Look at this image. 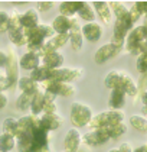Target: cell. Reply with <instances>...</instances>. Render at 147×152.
Listing matches in <instances>:
<instances>
[{"label":"cell","mask_w":147,"mask_h":152,"mask_svg":"<svg viewBox=\"0 0 147 152\" xmlns=\"http://www.w3.org/2000/svg\"><path fill=\"white\" fill-rule=\"evenodd\" d=\"M14 138L19 152H41L49 146V132L38 125V116L32 113L17 119V132Z\"/></svg>","instance_id":"6da1fadb"},{"label":"cell","mask_w":147,"mask_h":152,"mask_svg":"<svg viewBox=\"0 0 147 152\" xmlns=\"http://www.w3.org/2000/svg\"><path fill=\"white\" fill-rule=\"evenodd\" d=\"M26 35V49L28 52H35L39 55L46 39L55 35L52 26L49 23H39L32 29H25Z\"/></svg>","instance_id":"7a4b0ae2"},{"label":"cell","mask_w":147,"mask_h":152,"mask_svg":"<svg viewBox=\"0 0 147 152\" xmlns=\"http://www.w3.org/2000/svg\"><path fill=\"white\" fill-rule=\"evenodd\" d=\"M125 52L131 55H140L147 52V25H138L134 26L124 41Z\"/></svg>","instance_id":"3957f363"},{"label":"cell","mask_w":147,"mask_h":152,"mask_svg":"<svg viewBox=\"0 0 147 152\" xmlns=\"http://www.w3.org/2000/svg\"><path fill=\"white\" fill-rule=\"evenodd\" d=\"M124 122V112L123 110H105L101 113L94 115L91 122L88 123L90 129H97V128H108L111 125Z\"/></svg>","instance_id":"277c9868"},{"label":"cell","mask_w":147,"mask_h":152,"mask_svg":"<svg viewBox=\"0 0 147 152\" xmlns=\"http://www.w3.org/2000/svg\"><path fill=\"white\" fill-rule=\"evenodd\" d=\"M92 116H94L92 109L88 104L81 102H74L71 104V123L74 125V128L78 129L88 126Z\"/></svg>","instance_id":"5b68a950"},{"label":"cell","mask_w":147,"mask_h":152,"mask_svg":"<svg viewBox=\"0 0 147 152\" xmlns=\"http://www.w3.org/2000/svg\"><path fill=\"white\" fill-rule=\"evenodd\" d=\"M6 55H7V62H6V67H4V74H6V78H7L9 88H13L19 80V58H17L16 51L13 48L7 49Z\"/></svg>","instance_id":"8992f818"},{"label":"cell","mask_w":147,"mask_h":152,"mask_svg":"<svg viewBox=\"0 0 147 152\" xmlns=\"http://www.w3.org/2000/svg\"><path fill=\"white\" fill-rule=\"evenodd\" d=\"M41 87L49 91V93L55 94V96H64V97H71L77 93V88L74 84L65 81H56V80H48V81L41 83Z\"/></svg>","instance_id":"52a82bcc"},{"label":"cell","mask_w":147,"mask_h":152,"mask_svg":"<svg viewBox=\"0 0 147 152\" xmlns=\"http://www.w3.org/2000/svg\"><path fill=\"white\" fill-rule=\"evenodd\" d=\"M123 49H124V44H115V42L104 44L102 47H100L95 51L94 61H95L97 64H104V62H107L108 59L117 57Z\"/></svg>","instance_id":"ba28073f"},{"label":"cell","mask_w":147,"mask_h":152,"mask_svg":"<svg viewBox=\"0 0 147 152\" xmlns=\"http://www.w3.org/2000/svg\"><path fill=\"white\" fill-rule=\"evenodd\" d=\"M84 70L82 68H74V67H61L56 70H51V80H56V81H65L72 83L78 80L82 75Z\"/></svg>","instance_id":"9c48e42d"},{"label":"cell","mask_w":147,"mask_h":152,"mask_svg":"<svg viewBox=\"0 0 147 152\" xmlns=\"http://www.w3.org/2000/svg\"><path fill=\"white\" fill-rule=\"evenodd\" d=\"M81 140L87 146H100V145L107 143L110 140V138H108L107 132L104 130V128H97V129H91L85 135H82Z\"/></svg>","instance_id":"30bf717a"},{"label":"cell","mask_w":147,"mask_h":152,"mask_svg":"<svg viewBox=\"0 0 147 152\" xmlns=\"http://www.w3.org/2000/svg\"><path fill=\"white\" fill-rule=\"evenodd\" d=\"M62 122H64V119L58 112L56 113H41L38 116V125L49 133L61 128Z\"/></svg>","instance_id":"8fae6325"},{"label":"cell","mask_w":147,"mask_h":152,"mask_svg":"<svg viewBox=\"0 0 147 152\" xmlns=\"http://www.w3.org/2000/svg\"><path fill=\"white\" fill-rule=\"evenodd\" d=\"M69 41V35L68 34H55L52 38L46 39L43 47L39 52V57L45 55L48 52H54V51H59L62 47L67 45V42Z\"/></svg>","instance_id":"7c38bea8"},{"label":"cell","mask_w":147,"mask_h":152,"mask_svg":"<svg viewBox=\"0 0 147 152\" xmlns=\"http://www.w3.org/2000/svg\"><path fill=\"white\" fill-rule=\"evenodd\" d=\"M134 26L130 22V18L127 19H115L113 25V36L115 44H124L127 34L133 29Z\"/></svg>","instance_id":"4fadbf2b"},{"label":"cell","mask_w":147,"mask_h":152,"mask_svg":"<svg viewBox=\"0 0 147 152\" xmlns=\"http://www.w3.org/2000/svg\"><path fill=\"white\" fill-rule=\"evenodd\" d=\"M81 32H82L84 39H87L90 42H97L102 38L104 29H102V25L100 22L94 20V22H87L85 25H82Z\"/></svg>","instance_id":"5bb4252c"},{"label":"cell","mask_w":147,"mask_h":152,"mask_svg":"<svg viewBox=\"0 0 147 152\" xmlns=\"http://www.w3.org/2000/svg\"><path fill=\"white\" fill-rule=\"evenodd\" d=\"M69 35V44H71V48L74 51H81L82 49V45H84V36H82V32H81V25H79L78 19L74 16L72 18V26L68 32Z\"/></svg>","instance_id":"9a60e30c"},{"label":"cell","mask_w":147,"mask_h":152,"mask_svg":"<svg viewBox=\"0 0 147 152\" xmlns=\"http://www.w3.org/2000/svg\"><path fill=\"white\" fill-rule=\"evenodd\" d=\"M81 133L77 128L69 129L68 132L65 133V138H64V151L65 152H77L78 148L81 146L82 140H81Z\"/></svg>","instance_id":"2e32d148"},{"label":"cell","mask_w":147,"mask_h":152,"mask_svg":"<svg viewBox=\"0 0 147 152\" xmlns=\"http://www.w3.org/2000/svg\"><path fill=\"white\" fill-rule=\"evenodd\" d=\"M117 88H121L125 93V96H131L134 100H137V83L134 81V78L128 72L121 71L120 81H118V87Z\"/></svg>","instance_id":"e0dca14e"},{"label":"cell","mask_w":147,"mask_h":152,"mask_svg":"<svg viewBox=\"0 0 147 152\" xmlns=\"http://www.w3.org/2000/svg\"><path fill=\"white\" fill-rule=\"evenodd\" d=\"M64 61H65V55L59 51L48 52L41 57V64L49 70H56V68L64 67Z\"/></svg>","instance_id":"ac0fdd59"},{"label":"cell","mask_w":147,"mask_h":152,"mask_svg":"<svg viewBox=\"0 0 147 152\" xmlns=\"http://www.w3.org/2000/svg\"><path fill=\"white\" fill-rule=\"evenodd\" d=\"M91 6H92L95 15L100 18V20H101L102 23L104 25L111 23L113 13H111V9H110V6H108V1H100V0H97V1H92Z\"/></svg>","instance_id":"d6986e66"},{"label":"cell","mask_w":147,"mask_h":152,"mask_svg":"<svg viewBox=\"0 0 147 152\" xmlns=\"http://www.w3.org/2000/svg\"><path fill=\"white\" fill-rule=\"evenodd\" d=\"M127 102V96L121 88H113L110 90V99H108V106L113 110H123Z\"/></svg>","instance_id":"ffe728a7"},{"label":"cell","mask_w":147,"mask_h":152,"mask_svg":"<svg viewBox=\"0 0 147 152\" xmlns=\"http://www.w3.org/2000/svg\"><path fill=\"white\" fill-rule=\"evenodd\" d=\"M51 26H52V29H54L55 34H68L71 26H72V18L58 15L56 18L52 20Z\"/></svg>","instance_id":"44dd1931"},{"label":"cell","mask_w":147,"mask_h":152,"mask_svg":"<svg viewBox=\"0 0 147 152\" xmlns=\"http://www.w3.org/2000/svg\"><path fill=\"white\" fill-rule=\"evenodd\" d=\"M19 65L22 67L23 70H29L32 71L35 70L36 67H39L41 65V57L38 55V54H35V52H25L20 59H19Z\"/></svg>","instance_id":"7402d4cb"},{"label":"cell","mask_w":147,"mask_h":152,"mask_svg":"<svg viewBox=\"0 0 147 152\" xmlns=\"http://www.w3.org/2000/svg\"><path fill=\"white\" fill-rule=\"evenodd\" d=\"M20 23H22L23 29H32V28L41 23L39 22V13L36 12V9L30 7L26 12H23L22 16H20Z\"/></svg>","instance_id":"603a6c76"},{"label":"cell","mask_w":147,"mask_h":152,"mask_svg":"<svg viewBox=\"0 0 147 152\" xmlns=\"http://www.w3.org/2000/svg\"><path fill=\"white\" fill-rule=\"evenodd\" d=\"M146 10H147V1H144V0L136 1V3L128 9V18H130V22H131L133 26H134V23L146 13Z\"/></svg>","instance_id":"cb8c5ba5"},{"label":"cell","mask_w":147,"mask_h":152,"mask_svg":"<svg viewBox=\"0 0 147 152\" xmlns=\"http://www.w3.org/2000/svg\"><path fill=\"white\" fill-rule=\"evenodd\" d=\"M39 86H41V84H39ZM43 94H45L43 88L39 87V88L35 91L33 97H32L29 110H30V113L35 115V116H39V115L42 113V107H43Z\"/></svg>","instance_id":"d4e9b609"},{"label":"cell","mask_w":147,"mask_h":152,"mask_svg":"<svg viewBox=\"0 0 147 152\" xmlns=\"http://www.w3.org/2000/svg\"><path fill=\"white\" fill-rule=\"evenodd\" d=\"M17 87H19L20 93H32L33 94L41 86H39V83L33 81L29 75H23V77H19V80H17Z\"/></svg>","instance_id":"484cf974"},{"label":"cell","mask_w":147,"mask_h":152,"mask_svg":"<svg viewBox=\"0 0 147 152\" xmlns=\"http://www.w3.org/2000/svg\"><path fill=\"white\" fill-rule=\"evenodd\" d=\"M81 4H82V1H61L59 3V13L62 16L74 18L79 10Z\"/></svg>","instance_id":"4316f807"},{"label":"cell","mask_w":147,"mask_h":152,"mask_svg":"<svg viewBox=\"0 0 147 152\" xmlns=\"http://www.w3.org/2000/svg\"><path fill=\"white\" fill-rule=\"evenodd\" d=\"M7 38L14 47H26V35L25 29H9L7 31Z\"/></svg>","instance_id":"83f0119b"},{"label":"cell","mask_w":147,"mask_h":152,"mask_svg":"<svg viewBox=\"0 0 147 152\" xmlns=\"http://www.w3.org/2000/svg\"><path fill=\"white\" fill-rule=\"evenodd\" d=\"M33 81L36 83H43V81H48V80H51V70L49 68H46L43 67L42 64L39 65V67H36L35 70L30 71V75H29Z\"/></svg>","instance_id":"f1b7e54d"},{"label":"cell","mask_w":147,"mask_h":152,"mask_svg":"<svg viewBox=\"0 0 147 152\" xmlns=\"http://www.w3.org/2000/svg\"><path fill=\"white\" fill-rule=\"evenodd\" d=\"M108 6L115 19H127L128 18V7L123 1H108Z\"/></svg>","instance_id":"f546056e"},{"label":"cell","mask_w":147,"mask_h":152,"mask_svg":"<svg viewBox=\"0 0 147 152\" xmlns=\"http://www.w3.org/2000/svg\"><path fill=\"white\" fill-rule=\"evenodd\" d=\"M45 91V90H43ZM56 96L49 91H45L43 94V107H42V113H56L58 107H56Z\"/></svg>","instance_id":"4dcf8cb0"},{"label":"cell","mask_w":147,"mask_h":152,"mask_svg":"<svg viewBox=\"0 0 147 152\" xmlns=\"http://www.w3.org/2000/svg\"><path fill=\"white\" fill-rule=\"evenodd\" d=\"M77 15H78L82 20H85V22H94L95 18H97V15L94 12L92 6H91L90 3H87V1H82V4H81L79 10L77 12Z\"/></svg>","instance_id":"1f68e13d"},{"label":"cell","mask_w":147,"mask_h":152,"mask_svg":"<svg viewBox=\"0 0 147 152\" xmlns=\"http://www.w3.org/2000/svg\"><path fill=\"white\" fill-rule=\"evenodd\" d=\"M104 130L107 132V135H108L110 139H117V138L123 136L125 132H127V125H125L124 122H120V123L111 125L108 128H104Z\"/></svg>","instance_id":"d6a6232c"},{"label":"cell","mask_w":147,"mask_h":152,"mask_svg":"<svg viewBox=\"0 0 147 152\" xmlns=\"http://www.w3.org/2000/svg\"><path fill=\"white\" fill-rule=\"evenodd\" d=\"M16 146V138L9 133H3L0 135V152H10Z\"/></svg>","instance_id":"836d02e7"},{"label":"cell","mask_w":147,"mask_h":152,"mask_svg":"<svg viewBox=\"0 0 147 152\" xmlns=\"http://www.w3.org/2000/svg\"><path fill=\"white\" fill-rule=\"evenodd\" d=\"M33 94L32 93H20L19 94V97L16 99V109H17V110H20V112H26V110H29Z\"/></svg>","instance_id":"e575fe53"},{"label":"cell","mask_w":147,"mask_h":152,"mask_svg":"<svg viewBox=\"0 0 147 152\" xmlns=\"http://www.w3.org/2000/svg\"><path fill=\"white\" fill-rule=\"evenodd\" d=\"M146 83H147L146 74H141L140 80L137 83V99L140 97L143 106H147V84Z\"/></svg>","instance_id":"d590c367"},{"label":"cell","mask_w":147,"mask_h":152,"mask_svg":"<svg viewBox=\"0 0 147 152\" xmlns=\"http://www.w3.org/2000/svg\"><path fill=\"white\" fill-rule=\"evenodd\" d=\"M130 125L136 130L141 132V133H146L147 132V120L143 115H133V116H130Z\"/></svg>","instance_id":"8d00e7d4"},{"label":"cell","mask_w":147,"mask_h":152,"mask_svg":"<svg viewBox=\"0 0 147 152\" xmlns=\"http://www.w3.org/2000/svg\"><path fill=\"white\" fill-rule=\"evenodd\" d=\"M120 74H121V71L120 70L110 71V72L105 75V78H104V84H105V87H107V88H110V90L117 88V87H118V81H120Z\"/></svg>","instance_id":"74e56055"},{"label":"cell","mask_w":147,"mask_h":152,"mask_svg":"<svg viewBox=\"0 0 147 152\" xmlns=\"http://www.w3.org/2000/svg\"><path fill=\"white\" fill-rule=\"evenodd\" d=\"M1 130L3 133H9V135H16L17 132V119L16 117H6L1 123Z\"/></svg>","instance_id":"f35d334b"},{"label":"cell","mask_w":147,"mask_h":152,"mask_svg":"<svg viewBox=\"0 0 147 152\" xmlns=\"http://www.w3.org/2000/svg\"><path fill=\"white\" fill-rule=\"evenodd\" d=\"M20 16H22V12L13 9L9 12V19H10V26L9 29H22V23H20Z\"/></svg>","instance_id":"ab89813d"},{"label":"cell","mask_w":147,"mask_h":152,"mask_svg":"<svg viewBox=\"0 0 147 152\" xmlns=\"http://www.w3.org/2000/svg\"><path fill=\"white\" fill-rule=\"evenodd\" d=\"M10 26V19H9V12L0 10V34H7Z\"/></svg>","instance_id":"60d3db41"},{"label":"cell","mask_w":147,"mask_h":152,"mask_svg":"<svg viewBox=\"0 0 147 152\" xmlns=\"http://www.w3.org/2000/svg\"><path fill=\"white\" fill-rule=\"evenodd\" d=\"M136 67L140 74H146L147 72V54H140L137 57Z\"/></svg>","instance_id":"b9f144b4"},{"label":"cell","mask_w":147,"mask_h":152,"mask_svg":"<svg viewBox=\"0 0 147 152\" xmlns=\"http://www.w3.org/2000/svg\"><path fill=\"white\" fill-rule=\"evenodd\" d=\"M55 6V1H51V0H43V1H38L36 3V12L39 13H45V12H48V10H51L52 7Z\"/></svg>","instance_id":"7bdbcfd3"},{"label":"cell","mask_w":147,"mask_h":152,"mask_svg":"<svg viewBox=\"0 0 147 152\" xmlns=\"http://www.w3.org/2000/svg\"><path fill=\"white\" fill-rule=\"evenodd\" d=\"M118 151L120 152H133V146H131L128 142H123V143L118 146Z\"/></svg>","instance_id":"ee69618b"},{"label":"cell","mask_w":147,"mask_h":152,"mask_svg":"<svg viewBox=\"0 0 147 152\" xmlns=\"http://www.w3.org/2000/svg\"><path fill=\"white\" fill-rule=\"evenodd\" d=\"M6 62H7V55L4 51L0 49V68H4L6 67Z\"/></svg>","instance_id":"f6af8a7d"},{"label":"cell","mask_w":147,"mask_h":152,"mask_svg":"<svg viewBox=\"0 0 147 152\" xmlns=\"http://www.w3.org/2000/svg\"><path fill=\"white\" fill-rule=\"evenodd\" d=\"M7 106V96L3 94V91H0V110L4 109Z\"/></svg>","instance_id":"bcb514c9"},{"label":"cell","mask_w":147,"mask_h":152,"mask_svg":"<svg viewBox=\"0 0 147 152\" xmlns=\"http://www.w3.org/2000/svg\"><path fill=\"white\" fill-rule=\"evenodd\" d=\"M77 152H88V146H87V145H84V143H81V146L78 148V151Z\"/></svg>","instance_id":"7dc6e473"},{"label":"cell","mask_w":147,"mask_h":152,"mask_svg":"<svg viewBox=\"0 0 147 152\" xmlns=\"http://www.w3.org/2000/svg\"><path fill=\"white\" fill-rule=\"evenodd\" d=\"M28 1H25V0H22V1H13V4L14 6H22V4H26Z\"/></svg>","instance_id":"c3c4849f"},{"label":"cell","mask_w":147,"mask_h":152,"mask_svg":"<svg viewBox=\"0 0 147 152\" xmlns=\"http://www.w3.org/2000/svg\"><path fill=\"white\" fill-rule=\"evenodd\" d=\"M141 112H143V115H146V113H147V109H146V106H143V107H141Z\"/></svg>","instance_id":"681fc988"},{"label":"cell","mask_w":147,"mask_h":152,"mask_svg":"<svg viewBox=\"0 0 147 152\" xmlns=\"http://www.w3.org/2000/svg\"><path fill=\"white\" fill-rule=\"evenodd\" d=\"M108 152H120V151H118V148H113V149H110Z\"/></svg>","instance_id":"f907efd6"}]
</instances>
